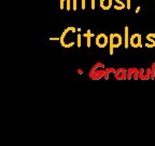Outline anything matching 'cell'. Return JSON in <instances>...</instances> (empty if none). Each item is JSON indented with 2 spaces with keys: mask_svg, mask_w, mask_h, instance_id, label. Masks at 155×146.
<instances>
[{
  "mask_svg": "<svg viewBox=\"0 0 155 146\" xmlns=\"http://www.w3.org/2000/svg\"><path fill=\"white\" fill-rule=\"evenodd\" d=\"M123 42V38L120 34H111L109 37V46H110V54L114 53V49L119 48Z\"/></svg>",
  "mask_w": 155,
  "mask_h": 146,
  "instance_id": "obj_1",
  "label": "cell"
},
{
  "mask_svg": "<svg viewBox=\"0 0 155 146\" xmlns=\"http://www.w3.org/2000/svg\"><path fill=\"white\" fill-rule=\"evenodd\" d=\"M109 43V37L106 34H99L96 36V44L98 48H104Z\"/></svg>",
  "mask_w": 155,
  "mask_h": 146,
  "instance_id": "obj_2",
  "label": "cell"
},
{
  "mask_svg": "<svg viewBox=\"0 0 155 146\" xmlns=\"http://www.w3.org/2000/svg\"><path fill=\"white\" fill-rule=\"evenodd\" d=\"M129 43L133 48H141L142 47V39H141L140 34H134L130 36Z\"/></svg>",
  "mask_w": 155,
  "mask_h": 146,
  "instance_id": "obj_3",
  "label": "cell"
},
{
  "mask_svg": "<svg viewBox=\"0 0 155 146\" xmlns=\"http://www.w3.org/2000/svg\"><path fill=\"white\" fill-rule=\"evenodd\" d=\"M100 8L104 10H109L112 7V0H100Z\"/></svg>",
  "mask_w": 155,
  "mask_h": 146,
  "instance_id": "obj_4",
  "label": "cell"
},
{
  "mask_svg": "<svg viewBox=\"0 0 155 146\" xmlns=\"http://www.w3.org/2000/svg\"><path fill=\"white\" fill-rule=\"evenodd\" d=\"M124 33H125V35H124V39H125V49H128L129 47V40H130V38H129V28L128 26H125V28H124Z\"/></svg>",
  "mask_w": 155,
  "mask_h": 146,
  "instance_id": "obj_5",
  "label": "cell"
},
{
  "mask_svg": "<svg viewBox=\"0 0 155 146\" xmlns=\"http://www.w3.org/2000/svg\"><path fill=\"white\" fill-rule=\"evenodd\" d=\"M84 37H85V39H86L87 48H91V38H92V37H95V35L91 33L90 29H87L86 33L84 34Z\"/></svg>",
  "mask_w": 155,
  "mask_h": 146,
  "instance_id": "obj_6",
  "label": "cell"
},
{
  "mask_svg": "<svg viewBox=\"0 0 155 146\" xmlns=\"http://www.w3.org/2000/svg\"><path fill=\"white\" fill-rule=\"evenodd\" d=\"M115 1H116V3H117V5H114V7H113L115 10H123L124 8L126 7V5H124V2H123V1H121V0H115Z\"/></svg>",
  "mask_w": 155,
  "mask_h": 146,
  "instance_id": "obj_7",
  "label": "cell"
},
{
  "mask_svg": "<svg viewBox=\"0 0 155 146\" xmlns=\"http://www.w3.org/2000/svg\"><path fill=\"white\" fill-rule=\"evenodd\" d=\"M147 41L155 44V34H148V36H147Z\"/></svg>",
  "mask_w": 155,
  "mask_h": 146,
  "instance_id": "obj_8",
  "label": "cell"
},
{
  "mask_svg": "<svg viewBox=\"0 0 155 146\" xmlns=\"http://www.w3.org/2000/svg\"><path fill=\"white\" fill-rule=\"evenodd\" d=\"M72 9V0H66V10H71Z\"/></svg>",
  "mask_w": 155,
  "mask_h": 146,
  "instance_id": "obj_9",
  "label": "cell"
},
{
  "mask_svg": "<svg viewBox=\"0 0 155 146\" xmlns=\"http://www.w3.org/2000/svg\"><path fill=\"white\" fill-rule=\"evenodd\" d=\"M72 10H73V11H77V10H78V2H77V0H72Z\"/></svg>",
  "mask_w": 155,
  "mask_h": 146,
  "instance_id": "obj_10",
  "label": "cell"
},
{
  "mask_svg": "<svg viewBox=\"0 0 155 146\" xmlns=\"http://www.w3.org/2000/svg\"><path fill=\"white\" fill-rule=\"evenodd\" d=\"M81 36H82V35L78 34V48L81 47Z\"/></svg>",
  "mask_w": 155,
  "mask_h": 146,
  "instance_id": "obj_11",
  "label": "cell"
},
{
  "mask_svg": "<svg viewBox=\"0 0 155 146\" xmlns=\"http://www.w3.org/2000/svg\"><path fill=\"white\" fill-rule=\"evenodd\" d=\"M65 5H66V0H61V9L64 10L65 9Z\"/></svg>",
  "mask_w": 155,
  "mask_h": 146,
  "instance_id": "obj_12",
  "label": "cell"
},
{
  "mask_svg": "<svg viewBox=\"0 0 155 146\" xmlns=\"http://www.w3.org/2000/svg\"><path fill=\"white\" fill-rule=\"evenodd\" d=\"M145 47H147V48H154L155 47V44H153V43H151V42H147V43H145Z\"/></svg>",
  "mask_w": 155,
  "mask_h": 146,
  "instance_id": "obj_13",
  "label": "cell"
},
{
  "mask_svg": "<svg viewBox=\"0 0 155 146\" xmlns=\"http://www.w3.org/2000/svg\"><path fill=\"white\" fill-rule=\"evenodd\" d=\"M82 1V9L85 10V7H86V0H81Z\"/></svg>",
  "mask_w": 155,
  "mask_h": 146,
  "instance_id": "obj_14",
  "label": "cell"
},
{
  "mask_svg": "<svg viewBox=\"0 0 155 146\" xmlns=\"http://www.w3.org/2000/svg\"><path fill=\"white\" fill-rule=\"evenodd\" d=\"M126 1H127V5H126V8H127V9L128 10H130V0H126Z\"/></svg>",
  "mask_w": 155,
  "mask_h": 146,
  "instance_id": "obj_15",
  "label": "cell"
},
{
  "mask_svg": "<svg viewBox=\"0 0 155 146\" xmlns=\"http://www.w3.org/2000/svg\"><path fill=\"white\" fill-rule=\"evenodd\" d=\"M92 9L95 10V0H92Z\"/></svg>",
  "mask_w": 155,
  "mask_h": 146,
  "instance_id": "obj_16",
  "label": "cell"
},
{
  "mask_svg": "<svg viewBox=\"0 0 155 146\" xmlns=\"http://www.w3.org/2000/svg\"><path fill=\"white\" fill-rule=\"evenodd\" d=\"M50 40H53V41H55V40H61V37H59V38H50Z\"/></svg>",
  "mask_w": 155,
  "mask_h": 146,
  "instance_id": "obj_17",
  "label": "cell"
},
{
  "mask_svg": "<svg viewBox=\"0 0 155 146\" xmlns=\"http://www.w3.org/2000/svg\"><path fill=\"white\" fill-rule=\"evenodd\" d=\"M139 11H140V7H138L136 9V13H139Z\"/></svg>",
  "mask_w": 155,
  "mask_h": 146,
  "instance_id": "obj_18",
  "label": "cell"
}]
</instances>
